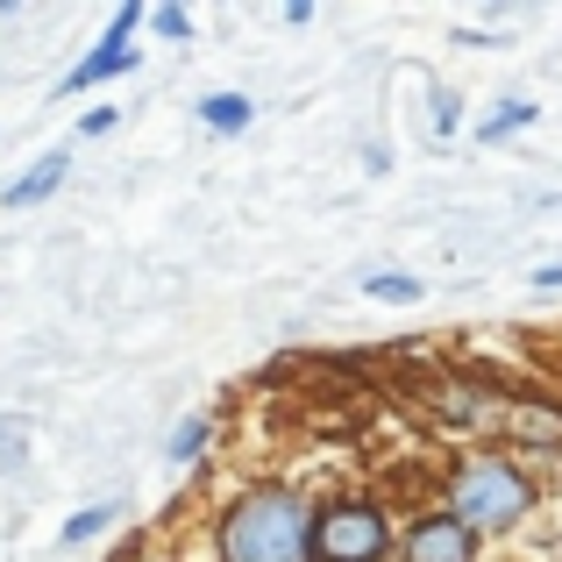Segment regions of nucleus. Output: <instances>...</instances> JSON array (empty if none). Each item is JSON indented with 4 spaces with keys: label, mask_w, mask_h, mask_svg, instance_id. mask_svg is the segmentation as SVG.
Masks as SVG:
<instances>
[{
    "label": "nucleus",
    "mask_w": 562,
    "mask_h": 562,
    "mask_svg": "<svg viewBox=\"0 0 562 562\" xmlns=\"http://www.w3.org/2000/svg\"><path fill=\"white\" fill-rule=\"evenodd\" d=\"M57 186H65V150H50L43 165H29L22 179H14L8 192H0V206H36V200H50Z\"/></svg>",
    "instance_id": "6"
},
{
    "label": "nucleus",
    "mask_w": 562,
    "mask_h": 562,
    "mask_svg": "<svg viewBox=\"0 0 562 562\" xmlns=\"http://www.w3.org/2000/svg\"><path fill=\"white\" fill-rule=\"evenodd\" d=\"M150 22H157V29H165V36H192V14H186V8H157V14H150Z\"/></svg>",
    "instance_id": "12"
},
{
    "label": "nucleus",
    "mask_w": 562,
    "mask_h": 562,
    "mask_svg": "<svg viewBox=\"0 0 562 562\" xmlns=\"http://www.w3.org/2000/svg\"><path fill=\"white\" fill-rule=\"evenodd\" d=\"M527 122H535V108H498L492 122H484V143H492V136H513V128H527Z\"/></svg>",
    "instance_id": "11"
},
{
    "label": "nucleus",
    "mask_w": 562,
    "mask_h": 562,
    "mask_svg": "<svg viewBox=\"0 0 562 562\" xmlns=\"http://www.w3.org/2000/svg\"><path fill=\"white\" fill-rule=\"evenodd\" d=\"M406 562H477V535L463 520H449V513H435V520H420L406 535Z\"/></svg>",
    "instance_id": "4"
},
{
    "label": "nucleus",
    "mask_w": 562,
    "mask_h": 562,
    "mask_svg": "<svg viewBox=\"0 0 562 562\" xmlns=\"http://www.w3.org/2000/svg\"><path fill=\"white\" fill-rule=\"evenodd\" d=\"M114 520V506H93V513H71V520H65V549H79V541H93L100 535V527H108Z\"/></svg>",
    "instance_id": "8"
},
{
    "label": "nucleus",
    "mask_w": 562,
    "mask_h": 562,
    "mask_svg": "<svg viewBox=\"0 0 562 562\" xmlns=\"http://www.w3.org/2000/svg\"><path fill=\"white\" fill-rule=\"evenodd\" d=\"M79 128H86V136H108V128H114V108H93V114H86Z\"/></svg>",
    "instance_id": "13"
},
{
    "label": "nucleus",
    "mask_w": 562,
    "mask_h": 562,
    "mask_svg": "<svg viewBox=\"0 0 562 562\" xmlns=\"http://www.w3.org/2000/svg\"><path fill=\"white\" fill-rule=\"evenodd\" d=\"M200 449H206V420H186L179 435H171V463H192Z\"/></svg>",
    "instance_id": "9"
},
{
    "label": "nucleus",
    "mask_w": 562,
    "mask_h": 562,
    "mask_svg": "<svg viewBox=\"0 0 562 562\" xmlns=\"http://www.w3.org/2000/svg\"><path fill=\"white\" fill-rule=\"evenodd\" d=\"M221 562H314V498L292 484H257L221 520Z\"/></svg>",
    "instance_id": "1"
},
{
    "label": "nucleus",
    "mask_w": 562,
    "mask_h": 562,
    "mask_svg": "<svg viewBox=\"0 0 562 562\" xmlns=\"http://www.w3.org/2000/svg\"><path fill=\"white\" fill-rule=\"evenodd\" d=\"M136 22H143V8H122V14H114L108 36H100V50L86 57V65H71L65 93H86V86H100V79H114V71H128V43H122V36H128Z\"/></svg>",
    "instance_id": "5"
},
{
    "label": "nucleus",
    "mask_w": 562,
    "mask_h": 562,
    "mask_svg": "<svg viewBox=\"0 0 562 562\" xmlns=\"http://www.w3.org/2000/svg\"><path fill=\"white\" fill-rule=\"evenodd\" d=\"M527 506H535L527 477L513 463H498V456H470L449 477V520H463L470 535H498V527H513Z\"/></svg>",
    "instance_id": "2"
},
{
    "label": "nucleus",
    "mask_w": 562,
    "mask_h": 562,
    "mask_svg": "<svg viewBox=\"0 0 562 562\" xmlns=\"http://www.w3.org/2000/svg\"><path fill=\"white\" fill-rule=\"evenodd\" d=\"M384 555H392V527L378 506L342 498V506L314 513V562H384Z\"/></svg>",
    "instance_id": "3"
},
{
    "label": "nucleus",
    "mask_w": 562,
    "mask_h": 562,
    "mask_svg": "<svg viewBox=\"0 0 562 562\" xmlns=\"http://www.w3.org/2000/svg\"><path fill=\"white\" fill-rule=\"evenodd\" d=\"M371 300H420V278H371Z\"/></svg>",
    "instance_id": "10"
},
{
    "label": "nucleus",
    "mask_w": 562,
    "mask_h": 562,
    "mask_svg": "<svg viewBox=\"0 0 562 562\" xmlns=\"http://www.w3.org/2000/svg\"><path fill=\"white\" fill-rule=\"evenodd\" d=\"M0 449H8V456H14V420H0Z\"/></svg>",
    "instance_id": "14"
},
{
    "label": "nucleus",
    "mask_w": 562,
    "mask_h": 562,
    "mask_svg": "<svg viewBox=\"0 0 562 562\" xmlns=\"http://www.w3.org/2000/svg\"><path fill=\"white\" fill-rule=\"evenodd\" d=\"M200 114H206V128H249V100L243 93H214Z\"/></svg>",
    "instance_id": "7"
}]
</instances>
